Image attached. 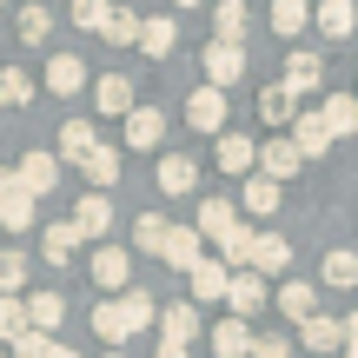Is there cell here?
Returning a JSON list of instances; mask_svg holds the SVG:
<instances>
[{
	"label": "cell",
	"instance_id": "cell-1",
	"mask_svg": "<svg viewBox=\"0 0 358 358\" xmlns=\"http://www.w3.org/2000/svg\"><path fill=\"white\" fill-rule=\"evenodd\" d=\"M159 319V306H153V292H146V285H127V292H113V299H100V306H93V332L106 338V345H127L133 332H146V325Z\"/></svg>",
	"mask_w": 358,
	"mask_h": 358
},
{
	"label": "cell",
	"instance_id": "cell-2",
	"mask_svg": "<svg viewBox=\"0 0 358 358\" xmlns=\"http://www.w3.org/2000/svg\"><path fill=\"white\" fill-rule=\"evenodd\" d=\"M0 226H7V232H27V226H34V192L20 186V173H13V166H0Z\"/></svg>",
	"mask_w": 358,
	"mask_h": 358
},
{
	"label": "cell",
	"instance_id": "cell-3",
	"mask_svg": "<svg viewBox=\"0 0 358 358\" xmlns=\"http://www.w3.org/2000/svg\"><path fill=\"white\" fill-rule=\"evenodd\" d=\"M285 266H292V245H285L279 232H252V252H245L239 272H259V279H266V272H285Z\"/></svg>",
	"mask_w": 358,
	"mask_h": 358
},
{
	"label": "cell",
	"instance_id": "cell-4",
	"mask_svg": "<svg viewBox=\"0 0 358 358\" xmlns=\"http://www.w3.org/2000/svg\"><path fill=\"white\" fill-rule=\"evenodd\" d=\"M232 80H245V47H226V40H213V47H206V87L226 93Z\"/></svg>",
	"mask_w": 358,
	"mask_h": 358
},
{
	"label": "cell",
	"instance_id": "cell-5",
	"mask_svg": "<svg viewBox=\"0 0 358 358\" xmlns=\"http://www.w3.org/2000/svg\"><path fill=\"white\" fill-rule=\"evenodd\" d=\"M93 113L127 120V113H133V80H127V73H100V80H93Z\"/></svg>",
	"mask_w": 358,
	"mask_h": 358
},
{
	"label": "cell",
	"instance_id": "cell-6",
	"mask_svg": "<svg viewBox=\"0 0 358 358\" xmlns=\"http://www.w3.org/2000/svg\"><path fill=\"white\" fill-rule=\"evenodd\" d=\"M319 80H325V60L312 47H292V53H285V80H279V87L292 93V100H299V93H312Z\"/></svg>",
	"mask_w": 358,
	"mask_h": 358
},
{
	"label": "cell",
	"instance_id": "cell-7",
	"mask_svg": "<svg viewBox=\"0 0 358 358\" xmlns=\"http://www.w3.org/2000/svg\"><path fill=\"white\" fill-rule=\"evenodd\" d=\"M192 338H199V312H192V299H186V306H159V345L192 352Z\"/></svg>",
	"mask_w": 358,
	"mask_h": 358
},
{
	"label": "cell",
	"instance_id": "cell-8",
	"mask_svg": "<svg viewBox=\"0 0 358 358\" xmlns=\"http://www.w3.org/2000/svg\"><path fill=\"white\" fill-rule=\"evenodd\" d=\"M159 259H166L173 272H192V266L206 259V239H199L192 226H166V245H159Z\"/></svg>",
	"mask_w": 358,
	"mask_h": 358
},
{
	"label": "cell",
	"instance_id": "cell-9",
	"mask_svg": "<svg viewBox=\"0 0 358 358\" xmlns=\"http://www.w3.org/2000/svg\"><path fill=\"white\" fill-rule=\"evenodd\" d=\"M93 279H100L106 292H127V285H133V252H120V245H93Z\"/></svg>",
	"mask_w": 358,
	"mask_h": 358
},
{
	"label": "cell",
	"instance_id": "cell-10",
	"mask_svg": "<svg viewBox=\"0 0 358 358\" xmlns=\"http://www.w3.org/2000/svg\"><path fill=\"white\" fill-rule=\"evenodd\" d=\"M186 120H192V133H226V93H219V87H199L186 100Z\"/></svg>",
	"mask_w": 358,
	"mask_h": 358
},
{
	"label": "cell",
	"instance_id": "cell-11",
	"mask_svg": "<svg viewBox=\"0 0 358 358\" xmlns=\"http://www.w3.org/2000/svg\"><path fill=\"white\" fill-rule=\"evenodd\" d=\"M13 173H20V186L34 192V199H47V192L60 186V153H27Z\"/></svg>",
	"mask_w": 358,
	"mask_h": 358
},
{
	"label": "cell",
	"instance_id": "cell-12",
	"mask_svg": "<svg viewBox=\"0 0 358 358\" xmlns=\"http://www.w3.org/2000/svg\"><path fill=\"white\" fill-rule=\"evenodd\" d=\"M106 226H113V199H106V192H87V199L73 206V232L80 239H106Z\"/></svg>",
	"mask_w": 358,
	"mask_h": 358
},
{
	"label": "cell",
	"instance_id": "cell-13",
	"mask_svg": "<svg viewBox=\"0 0 358 358\" xmlns=\"http://www.w3.org/2000/svg\"><path fill=\"white\" fill-rule=\"evenodd\" d=\"M73 252H80L73 219H53V226L40 232V259H47V266H73Z\"/></svg>",
	"mask_w": 358,
	"mask_h": 358
},
{
	"label": "cell",
	"instance_id": "cell-14",
	"mask_svg": "<svg viewBox=\"0 0 358 358\" xmlns=\"http://www.w3.org/2000/svg\"><path fill=\"white\" fill-rule=\"evenodd\" d=\"M159 140H166V113L133 106V113H127V146H133V153H146V146H159Z\"/></svg>",
	"mask_w": 358,
	"mask_h": 358
},
{
	"label": "cell",
	"instance_id": "cell-15",
	"mask_svg": "<svg viewBox=\"0 0 358 358\" xmlns=\"http://www.w3.org/2000/svg\"><path fill=\"white\" fill-rule=\"evenodd\" d=\"M299 338H306V352H345V319H325V312H312V319L299 325Z\"/></svg>",
	"mask_w": 358,
	"mask_h": 358
},
{
	"label": "cell",
	"instance_id": "cell-16",
	"mask_svg": "<svg viewBox=\"0 0 358 358\" xmlns=\"http://www.w3.org/2000/svg\"><path fill=\"white\" fill-rule=\"evenodd\" d=\"M173 47H179V27L166 20V13H146V20H140V53H146V60H166Z\"/></svg>",
	"mask_w": 358,
	"mask_h": 358
},
{
	"label": "cell",
	"instance_id": "cell-17",
	"mask_svg": "<svg viewBox=\"0 0 358 358\" xmlns=\"http://www.w3.org/2000/svg\"><path fill=\"white\" fill-rule=\"evenodd\" d=\"M226 285H232L226 259H199V266H192V299H206V306H219V299H226Z\"/></svg>",
	"mask_w": 358,
	"mask_h": 358
},
{
	"label": "cell",
	"instance_id": "cell-18",
	"mask_svg": "<svg viewBox=\"0 0 358 358\" xmlns=\"http://www.w3.org/2000/svg\"><path fill=\"white\" fill-rule=\"evenodd\" d=\"M213 159H219V173H252L259 166V146L245 140V133H219V153Z\"/></svg>",
	"mask_w": 358,
	"mask_h": 358
},
{
	"label": "cell",
	"instance_id": "cell-19",
	"mask_svg": "<svg viewBox=\"0 0 358 358\" xmlns=\"http://www.w3.org/2000/svg\"><path fill=\"white\" fill-rule=\"evenodd\" d=\"M279 312H285L292 325H306L312 312H319V285H306V279H285V285H279Z\"/></svg>",
	"mask_w": 358,
	"mask_h": 358
},
{
	"label": "cell",
	"instance_id": "cell-20",
	"mask_svg": "<svg viewBox=\"0 0 358 358\" xmlns=\"http://www.w3.org/2000/svg\"><path fill=\"white\" fill-rule=\"evenodd\" d=\"M60 319H66V299L60 292H34V299H27V325H34L40 338L60 332Z\"/></svg>",
	"mask_w": 358,
	"mask_h": 358
},
{
	"label": "cell",
	"instance_id": "cell-21",
	"mask_svg": "<svg viewBox=\"0 0 358 358\" xmlns=\"http://www.w3.org/2000/svg\"><path fill=\"white\" fill-rule=\"evenodd\" d=\"M319 120H325L332 140H352V133H358V100H352V93H332V100L319 106Z\"/></svg>",
	"mask_w": 358,
	"mask_h": 358
},
{
	"label": "cell",
	"instance_id": "cell-22",
	"mask_svg": "<svg viewBox=\"0 0 358 358\" xmlns=\"http://www.w3.org/2000/svg\"><path fill=\"white\" fill-rule=\"evenodd\" d=\"M192 186H199L192 153H166V159H159V192H173V199H179V192H192Z\"/></svg>",
	"mask_w": 358,
	"mask_h": 358
},
{
	"label": "cell",
	"instance_id": "cell-23",
	"mask_svg": "<svg viewBox=\"0 0 358 358\" xmlns=\"http://www.w3.org/2000/svg\"><path fill=\"white\" fill-rule=\"evenodd\" d=\"M226 306L239 312V319H245V312H259V306H266V279H259V272H232V285H226Z\"/></svg>",
	"mask_w": 358,
	"mask_h": 358
},
{
	"label": "cell",
	"instance_id": "cell-24",
	"mask_svg": "<svg viewBox=\"0 0 358 358\" xmlns=\"http://www.w3.org/2000/svg\"><path fill=\"white\" fill-rule=\"evenodd\" d=\"M259 173H266L272 186H279V179H292V173H299V146H292V140H272V146H259Z\"/></svg>",
	"mask_w": 358,
	"mask_h": 358
},
{
	"label": "cell",
	"instance_id": "cell-25",
	"mask_svg": "<svg viewBox=\"0 0 358 358\" xmlns=\"http://www.w3.org/2000/svg\"><path fill=\"white\" fill-rule=\"evenodd\" d=\"M239 226V213H232V199H199V239H226V232Z\"/></svg>",
	"mask_w": 358,
	"mask_h": 358
},
{
	"label": "cell",
	"instance_id": "cell-26",
	"mask_svg": "<svg viewBox=\"0 0 358 358\" xmlns=\"http://www.w3.org/2000/svg\"><path fill=\"white\" fill-rule=\"evenodd\" d=\"M47 87H53V93H80V87H87V60L53 53V60H47Z\"/></svg>",
	"mask_w": 358,
	"mask_h": 358
},
{
	"label": "cell",
	"instance_id": "cell-27",
	"mask_svg": "<svg viewBox=\"0 0 358 358\" xmlns=\"http://www.w3.org/2000/svg\"><path fill=\"white\" fill-rule=\"evenodd\" d=\"M292 146H299V159L325 153V146H332V133H325V120H319V113H299V120H292Z\"/></svg>",
	"mask_w": 358,
	"mask_h": 358
},
{
	"label": "cell",
	"instance_id": "cell-28",
	"mask_svg": "<svg viewBox=\"0 0 358 358\" xmlns=\"http://www.w3.org/2000/svg\"><path fill=\"white\" fill-rule=\"evenodd\" d=\"M80 166H87V179H93V192H106V186H113V179H120V146H93V153L87 159H80Z\"/></svg>",
	"mask_w": 358,
	"mask_h": 358
},
{
	"label": "cell",
	"instance_id": "cell-29",
	"mask_svg": "<svg viewBox=\"0 0 358 358\" xmlns=\"http://www.w3.org/2000/svg\"><path fill=\"white\" fill-rule=\"evenodd\" d=\"M319 279H325V285H338V292H352V285H358V252H352V245H338V252H325Z\"/></svg>",
	"mask_w": 358,
	"mask_h": 358
},
{
	"label": "cell",
	"instance_id": "cell-30",
	"mask_svg": "<svg viewBox=\"0 0 358 358\" xmlns=\"http://www.w3.org/2000/svg\"><path fill=\"white\" fill-rule=\"evenodd\" d=\"M252 352V332H245V319H219L213 332V358H245Z\"/></svg>",
	"mask_w": 358,
	"mask_h": 358
},
{
	"label": "cell",
	"instance_id": "cell-31",
	"mask_svg": "<svg viewBox=\"0 0 358 358\" xmlns=\"http://www.w3.org/2000/svg\"><path fill=\"white\" fill-rule=\"evenodd\" d=\"M27 332H34V325H27V299L0 292V345H20Z\"/></svg>",
	"mask_w": 358,
	"mask_h": 358
},
{
	"label": "cell",
	"instance_id": "cell-32",
	"mask_svg": "<svg viewBox=\"0 0 358 358\" xmlns=\"http://www.w3.org/2000/svg\"><path fill=\"white\" fill-rule=\"evenodd\" d=\"M93 146H100V133H93L87 120H66V127H60V159H73V166H80Z\"/></svg>",
	"mask_w": 358,
	"mask_h": 358
},
{
	"label": "cell",
	"instance_id": "cell-33",
	"mask_svg": "<svg viewBox=\"0 0 358 358\" xmlns=\"http://www.w3.org/2000/svg\"><path fill=\"white\" fill-rule=\"evenodd\" d=\"M319 27L332 40H352V27H358V7L352 0H319Z\"/></svg>",
	"mask_w": 358,
	"mask_h": 358
},
{
	"label": "cell",
	"instance_id": "cell-34",
	"mask_svg": "<svg viewBox=\"0 0 358 358\" xmlns=\"http://www.w3.org/2000/svg\"><path fill=\"white\" fill-rule=\"evenodd\" d=\"M100 40H106V47H140V13L113 7V13H106V27H100Z\"/></svg>",
	"mask_w": 358,
	"mask_h": 358
},
{
	"label": "cell",
	"instance_id": "cell-35",
	"mask_svg": "<svg viewBox=\"0 0 358 358\" xmlns=\"http://www.w3.org/2000/svg\"><path fill=\"white\" fill-rule=\"evenodd\" d=\"M245 213H252V219H272V213H279V186H272L266 173L245 179Z\"/></svg>",
	"mask_w": 358,
	"mask_h": 358
},
{
	"label": "cell",
	"instance_id": "cell-36",
	"mask_svg": "<svg viewBox=\"0 0 358 358\" xmlns=\"http://www.w3.org/2000/svg\"><path fill=\"white\" fill-rule=\"evenodd\" d=\"M213 27H219L213 40H226V47H245V7H239V0H219Z\"/></svg>",
	"mask_w": 358,
	"mask_h": 358
},
{
	"label": "cell",
	"instance_id": "cell-37",
	"mask_svg": "<svg viewBox=\"0 0 358 358\" xmlns=\"http://www.w3.org/2000/svg\"><path fill=\"white\" fill-rule=\"evenodd\" d=\"M259 113H266L272 127H292V120H299V100L285 87H266V93H259Z\"/></svg>",
	"mask_w": 358,
	"mask_h": 358
},
{
	"label": "cell",
	"instance_id": "cell-38",
	"mask_svg": "<svg viewBox=\"0 0 358 358\" xmlns=\"http://www.w3.org/2000/svg\"><path fill=\"white\" fill-rule=\"evenodd\" d=\"M34 100V80H27V66H7L0 73V106H27Z\"/></svg>",
	"mask_w": 358,
	"mask_h": 358
},
{
	"label": "cell",
	"instance_id": "cell-39",
	"mask_svg": "<svg viewBox=\"0 0 358 358\" xmlns=\"http://www.w3.org/2000/svg\"><path fill=\"white\" fill-rule=\"evenodd\" d=\"M27 272H34V259H27V252H0V292H13V299H20Z\"/></svg>",
	"mask_w": 358,
	"mask_h": 358
},
{
	"label": "cell",
	"instance_id": "cell-40",
	"mask_svg": "<svg viewBox=\"0 0 358 358\" xmlns=\"http://www.w3.org/2000/svg\"><path fill=\"white\" fill-rule=\"evenodd\" d=\"M13 27H20V40H47V34H53V13L40 7V0H27V7H20V20H13Z\"/></svg>",
	"mask_w": 358,
	"mask_h": 358
},
{
	"label": "cell",
	"instance_id": "cell-41",
	"mask_svg": "<svg viewBox=\"0 0 358 358\" xmlns=\"http://www.w3.org/2000/svg\"><path fill=\"white\" fill-rule=\"evenodd\" d=\"M306 20H312V7H306V0H272V27H279V34H299Z\"/></svg>",
	"mask_w": 358,
	"mask_h": 358
},
{
	"label": "cell",
	"instance_id": "cell-42",
	"mask_svg": "<svg viewBox=\"0 0 358 358\" xmlns=\"http://www.w3.org/2000/svg\"><path fill=\"white\" fill-rule=\"evenodd\" d=\"M133 245H140V252H153V259H159V245H166V219H159V213H146L140 226H133Z\"/></svg>",
	"mask_w": 358,
	"mask_h": 358
},
{
	"label": "cell",
	"instance_id": "cell-43",
	"mask_svg": "<svg viewBox=\"0 0 358 358\" xmlns=\"http://www.w3.org/2000/svg\"><path fill=\"white\" fill-rule=\"evenodd\" d=\"M66 13H73V20L87 27V34H100V27H106V13H113V0H73Z\"/></svg>",
	"mask_w": 358,
	"mask_h": 358
},
{
	"label": "cell",
	"instance_id": "cell-44",
	"mask_svg": "<svg viewBox=\"0 0 358 358\" xmlns=\"http://www.w3.org/2000/svg\"><path fill=\"white\" fill-rule=\"evenodd\" d=\"M219 252H226V266H245V252H252V232H245V219L219 239Z\"/></svg>",
	"mask_w": 358,
	"mask_h": 358
},
{
	"label": "cell",
	"instance_id": "cell-45",
	"mask_svg": "<svg viewBox=\"0 0 358 358\" xmlns=\"http://www.w3.org/2000/svg\"><path fill=\"white\" fill-rule=\"evenodd\" d=\"M252 358H292V338L285 332H252Z\"/></svg>",
	"mask_w": 358,
	"mask_h": 358
},
{
	"label": "cell",
	"instance_id": "cell-46",
	"mask_svg": "<svg viewBox=\"0 0 358 358\" xmlns=\"http://www.w3.org/2000/svg\"><path fill=\"white\" fill-rule=\"evenodd\" d=\"M153 358H192V352H179V345H159V352H153Z\"/></svg>",
	"mask_w": 358,
	"mask_h": 358
},
{
	"label": "cell",
	"instance_id": "cell-47",
	"mask_svg": "<svg viewBox=\"0 0 358 358\" xmlns=\"http://www.w3.org/2000/svg\"><path fill=\"white\" fill-rule=\"evenodd\" d=\"M345 338H358V312H352V319H345Z\"/></svg>",
	"mask_w": 358,
	"mask_h": 358
},
{
	"label": "cell",
	"instance_id": "cell-48",
	"mask_svg": "<svg viewBox=\"0 0 358 358\" xmlns=\"http://www.w3.org/2000/svg\"><path fill=\"white\" fill-rule=\"evenodd\" d=\"M345 358H358V338H345Z\"/></svg>",
	"mask_w": 358,
	"mask_h": 358
},
{
	"label": "cell",
	"instance_id": "cell-49",
	"mask_svg": "<svg viewBox=\"0 0 358 358\" xmlns=\"http://www.w3.org/2000/svg\"><path fill=\"white\" fill-rule=\"evenodd\" d=\"M173 7H206V0H173Z\"/></svg>",
	"mask_w": 358,
	"mask_h": 358
},
{
	"label": "cell",
	"instance_id": "cell-50",
	"mask_svg": "<svg viewBox=\"0 0 358 358\" xmlns=\"http://www.w3.org/2000/svg\"><path fill=\"white\" fill-rule=\"evenodd\" d=\"M100 358H127V352H100Z\"/></svg>",
	"mask_w": 358,
	"mask_h": 358
},
{
	"label": "cell",
	"instance_id": "cell-51",
	"mask_svg": "<svg viewBox=\"0 0 358 358\" xmlns=\"http://www.w3.org/2000/svg\"><path fill=\"white\" fill-rule=\"evenodd\" d=\"M0 358H7V345H0Z\"/></svg>",
	"mask_w": 358,
	"mask_h": 358
},
{
	"label": "cell",
	"instance_id": "cell-52",
	"mask_svg": "<svg viewBox=\"0 0 358 358\" xmlns=\"http://www.w3.org/2000/svg\"><path fill=\"white\" fill-rule=\"evenodd\" d=\"M239 7H245V0H239Z\"/></svg>",
	"mask_w": 358,
	"mask_h": 358
}]
</instances>
